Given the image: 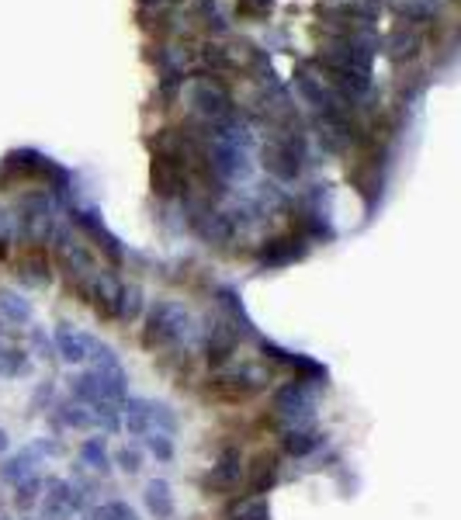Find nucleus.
<instances>
[{
  "label": "nucleus",
  "mask_w": 461,
  "mask_h": 520,
  "mask_svg": "<svg viewBox=\"0 0 461 520\" xmlns=\"http://www.w3.org/2000/svg\"><path fill=\"white\" fill-rule=\"evenodd\" d=\"M188 337H194V319L191 312L173 302V298H160L156 306L142 312V347L150 354H171L188 344Z\"/></svg>",
  "instance_id": "obj_1"
},
{
  "label": "nucleus",
  "mask_w": 461,
  "mask_h": 520,
  "mask_svg": "<svg viewBox=\"0 0 461 520\" xmlns=\"http://www.w3.org/2000/svg\"><path fill=\"white\" fill-rule=\"evenodd\" d=\"M267 381H271V375L257 364H223L208 375L205 396L225 402V406H243V402L260 396L267 389Z\"/></svg>",
  "instance_id": "obj_2"
},
{
  "label": "nucleus",
  "mask_w": 461,
  "mask_h": 520,
  "mask_svg": "<svg viewBox=\"0 0 461 520\" xmlns=\"http://www.w3.org/2000/svg\"><path fill=\"white\" fill-rule=\"evenodd\" d=\"M330 381L312 379H288L274 389L271 413L281 420V427L291 423H316V410H320V396L326 392Z\"/></svg>",
  "instance_id": "obj_3"
},
{
  "label": "nucleus",
  "mask_w": 461,
  "mask_h": 520,
  "mask_svg": "<svg viewBox=\"0 0 461 520\" xmlns=\"http://www.w3.org/2000/svg\"><path fill=\"white\" fill-rule=\"evenodd\" d=\"M42 517L46 520H73L84 517L90 510V496L80 493L69 479H59V475H46L42 479Z\"/></svg>",
  "instance_id": "obj_4"
},
{
  "label": "nucleus",
  "mask_w": 461,
  "mask_h": 520,
  "mask_svg": "<svg viewBox=\"0 0 461 520\" xmlns=\"http://www.w3.org/2000/svg\"><path fill=\"white\" fill-rule=\"evenodd\" d=\"M87 371H94V379L101 385L104 399H111V402H125V399H129V371L121 368L119 354H115L108 344H101V340L90 344Z\"/></svg>",
  "instance_id": "obj_5"
},
{
  "label": "nucleus",
  "mask_w": 461,
  "mask_h": 520,
  "mask_svg": "<svg viewBox=\"0 0 461 520\" xmlns=\"http://www.w3.org/2000/svg\"><path fill=\"white\" fill-rule=\"evenodd\" d=\"M260 347V358L271 364V368H281V371H291V379H312V381H330V371H326L323 361H316L312 354H302V350H291V347H281L260 337L257 340Z\"/></svg>",
  "instance_id": "obj_6"
},
{
  "label": "nucleus",
  "mask_w": 461,
  "mask_h": 520,
  "mask_svg": "<svg viewBox=\"0 0 461 520\" xmlns=\"http://www.w3.org/2000/svg\"><path fill=\"white\" fill-rule=\"evenodd\" d=\"M243 451L239 444H225L219 454H215V465L208 468L202 475V493L208 496H233L243 483Z\"/></svg>",
  "instance_id": "obj_7"
},
{
  "label": "nucleus",
  "mask_w": 461,
  "mask_h": 520,
  "mask_svg": "<svg viewBox=\"0 0 461 520\" xmlns=\"http://www.w3.org/2000/svg\"><path fill=\"white\" fill-rule=\"evenodd\" d=\"M56 264H59V271L69 277V285L77 288L84 277H90L98 271V264H94V254L87 250V243L80 236H73L67 229H59L56 233Z\"/></svg>",
  "instance_id": "obj_8"
},
{
  "label": "nucleus",
  "mask_w": 461,
  "mask_h": 520,
  "mask_svg": "<svg viewBox=\"0 0 461 520\" xmlns=\"http://www.w3.org/2000/svg\"><path fill=\"white\" fill-rule=\"evenodd\" d=\"M281 465L285 454L274 448L254 451L250 462H243V483H246V496H267L274 485L281 483Z\"/></svg>",
  "instance_id": "obj_9"
},
{
  "label": "nucleus",
  "mask_w": 461,
  "mask_h": 520,
  "mask_svg": "<svg viewBox=\"0 0 461 520\" xmlns=\"http://www.w3.org/2000/svg\"><path fill=\"white\" fill-rule=\"evenodd\" d=\"M239 344H243V337L225 323L223 316H215V319H208L205 333H202V358L215 371V368H223L236 358Z\"/></svg>",
  "instance_id": "obj_10"
},
{
  "label": "nucleus",
  "mask_w": 461,
  "mask_h": 520,
  "mask_svg": "<svg viewBox=\"0 0 461 520\" xmlns=\"http://www.w3.org/2000/svg\"><path fill=\"white\" fill-rule=\"evenodd\" d=\"M15 277L28 288H46L52 281V257L46 250V243H17L15 254Z\"/></svg>",
  "instance_id": "obj_11"
},
{
  "label": "nucleus",
  "mask_w": 461,
  "mask_h": 520,
  "mask_svg": "<svg viewBox=\"0 0 461 520\" xmlns=\"http://www.w3.org/2000/svg\"><path fill=\"white\" fill-rule=\"evenodd\" d=\"M119 277L111 275V271H94L90 277H84L73 292L80 295V302H87L90 309L98 312L101 319H111V312H115V298H119Z\"/></svg>",
  "instance_id": "obj_12"
},
{
  "label": "nucleus",
  "mask_w": 461,
  "mask_h": 520,
  "mask_svg": "<svg viewBox=\"0 0 461 520\" xmlns=\"http://www.w3.org/2000/svg\"><path fill=\"white\" fill-rule=\"evenodd\" d=\"M326 437L330 433L320 431L316 423H291L278 431V444H281V454L288 458H312L316 451L326 448Z\"/></svg>",
  "instance_id": "obj_13"
},
{
  "label": "nucleus",
  "mask_w": 461,
  "mask_h": 520,
  "mask_svg": "<svg viewBox=\"0 0 461 520\" xmlns=\"http://www.w3.org/2000/svg\"><path fill=\"white\" fill-rule=\"evenodd\" d=\"M212 298H215V306H219V316L236 329L243 340H260V333H257L254 319H250V312H246V306H243V298H239L236 288L219 285V288L212 292Z\"/></svg>",
  "instance_id": "obj_14"
},
{
  "label": "nucleus",
  "mask_w": 461,
  "mask_h": 520,
  "mask_svg": "<svg viewBox=\"0 0 461 520\" xmlns=\"http://www.w3.org/2000/svg\"><path fill=\"white\" fill-rule=\"evenodd\" d=\"M90 344L94 337L84 333V329L69 327V323H59L56 333H52V347H56V361L63 364H87V354H90Z\"/></svg>",
  "instance_id": "obj_15"
},
{
  "label": "nucleus",
  "mask_w": 461,
  "mask_h": 520,
  "mask_svg": "<svg viewBox=\"0 0 461 520\" xmlns=\"http://www.w3.org/2000/svg\"><path fill=\"white\" fill-rule=\"evenodd\" d=\"M309 254V243L291 229V233H281V236H274V240L264 243V250H260V264L264 267H288L295 260H302Z\"/></svg>",
  "instance_id": "obj_16"
},
{
  "label": "nucleus",
  "mask_w": 461,
  "mask_h": 520,
  "mask_svg": "<svg viewBox=\"0 0 461 520\" xmlns=\"http://www.w3.org/2000/svg\"><path fill=\"white\" fill-rule=\"evenodd\" d=\"M49 427L56 433H69V431H90V410L80 406L77 399H56L49 410Z\"/></svg>",
  "instance_id": "obj_17"
},
{
  "label": "nucleus",
  "mask_w": 461,
  "mask_h": 520,
  "mask_svg": "<svg viewBox=\"0 0 461 520\" xmlns=\"http://www.w3.org/2000/svg\"><path fill=\"white\" fill-rule=\"evenodd\" d=\"M42 465V458L35 454L32 444H25V448H17L15 454L7 451L4 458H0V483L4 485H17L21 479H28L35 475V468Z\"/></svg>",
  "instance_id": "obj_18"
},
{
  "label": "nucleus",
  "mask_w": 461,
  "mask_h": 520,
  "mask_svg": "<svg viewBox=\"0 0 461 520\" xmlns=\"http://www.w3.org/2000/svg\"><path fill=\"white\" fill-rule=\"evenodd\" d=\"M142 506L153 520H173L177 503H173V489L167 479H150L142 485Z\"/></svg>",
  "instance_id": "obj_19"
},
{
  "label": "nucleus",
  "mask_w": 461,
  "mask_h": 520,
  "mask_svg": "<svg viewBox=\"0 0 461 520\" xmlns=\"http://www.w3.org/2000/svg\"><path fill=\"white\" fill-rule=\"evenodd\" d=\"M73 223L84 229L87 236L94 240V246H98V250H101V254H104L108 260H111V264H121V257H125V254H121L119 240H115V236H111V233L104 229L98 215H90V212H73Z\"/></svg>",
  "instance_id": "obj_20"
},
{
  "label": "nucleus",
  "mask_w": 461,
  "mask_h": 520,
  "mask_svg": "<svg viewBox=\"0 0 461 520\" xmlns=\"http://www.w3.org/2000/svg\"><path fill=\"white\" fill-rule=\"evenodd\" d=\"M0 323L11 329V327H28L35 323V306L32 298L25 295L11 292V288H0Z\"/></svg>",
  "instance_id": "obj_21"
},
{
  "label": "nucleus",
  "mask_w": 461,
  "mask_h": 520,
  "mask_svg": "<svg viewBox=\"0 0 461 520\" xmlns=\"http://www.w3.org/2000/svg\"><path fill=\"white\" fill-rule=\"evenodd\" d=\"M119 416H121V431L129 437H142L150 431V399L142 396H129L125 402H119Z\"/></svg>",
  "instance_id": "obj_22"
},
{
  "label": "nucleus",
  "mask_w": 461,
  "mask_h": 520,
  "mask_svg": "<svg viewBox=\"0 0 461 520\" xmlns=\"http://www.w3.org/2000/svg\"><path fill=\"white\" fill-rule=\"evenodd\" d=\"M67 396L69 399H77L80 406H98V402H104V392H101V385H98V379H94V371H69L67 375ZM111 402V399H108Z\"/></svg>",
  "instance_id": "obj_23"
},
{
  "label": "nucleus",
  "mask_w": 461,
  "mask_h": 520,
  "mask_svg": "<svg viewBox=\"0 0 461 520\" xmlns=\"http://www.w3.org/2000/svg\"><path fill=\"white\" fill-rule=\"evenodd\" d=\"M80 465L90 468L94 475H111V448H108V437L104 433H94V437H84L80 444Z\"/></svg>",
  "instance_id": "obj_24"
},
{
  "label": "nucleus",
  "mask_w": 461,
  "mask_h": 520,
  "mask_svg": "<svg viewBox=\"0 0 461 520\" xmlns=\"http://www.w3.org/2000/svg\"><path fill=\"white\" fill-rule=\"evenodd\" d=\"M35 358L21 344H0V379H28Z\"/></svg>",
  "instance_id": "obj_25"
},
{
  "label": "nucleus",
  "mask_w": 461,
  "mask_h": 520,
  "mask_svg": "<svg viewBox=\"0 0 461 520\" xmlns=\"http://www.w3.org/2000/svg\"><path fill=\"white\" fill-rule=\"evenodd\" d=\"M142 312H146V295H142V288H139V285H121L111 319H119V323L129 327V323H139V319H142Z\"/></svg>",
  "instance_id": "obj_26"
},
{
  "label": "nucleus",
  "mask_w": 461,
  "mask_h": 520,
  "mask_svg": "<svg viewBox=\"0 0 461 520\" xmlns=\"http://www.w3.org/2000/svg\"><path fill=\"white\" fill-rule=\"evenodd\" d=\"M11 489H15V496H11V506H15L17 514H32L35 506H38V500H42V475L35 472V475L21 479V483L11 485Z\"/></svg>",
  "instance_id": "obj_27"
},
{
  "label": "nucleus",
  "mask_w": 461,
  "mask_h": 520,
  "mask_svg": "<svg viewBox=\"0 0 461 520\" xmlns=\"http://www.w3.org/2000/svg\"><path fill=\"white\" fill-rule=\"evenodd\" d=\"M142 465H146V451H142L139 441H125L121 448L111 451V468H119L125 475H139Z\"/></svg>",
  "instance_id": "obj_28"
},
{
  "label": "nucleus",
  "mask_w": 461,
  "mask_h": 520,
  "mask_svg": "<svg viewBox=\"0 0 461 520\" xmlns=\"http://www.w3.org/2000/svg\"><path fill=\"white\" fill-rule=\"evenodd\" d=\"M87 520H142L139 510L125 500H108V503H90V510L84 514Z\"/></svg>",
  "instance_id": "obj_29"
},
{
  "label": "nucleus",
  "mask_w": 461,
  "mask_h": 520,
  "mask_svg": "<svg viewBox=\"0 0 461 520\" xmlns=\"http://www.w3.org/2000/svg\"><path fill=\"white\" fill-rule=\"evenodd\" d=\"M139 444H142V451H146L150 458H156V465H171L173 454H177L173 437H167V433H160V431H146Z\"/></svg>",
  "instance_id": "obj_30"
},
{
  "label": "nucleus",
  "mask_w": 461,
  "mask_h": 520,
  "mask_svg": "<svg viewBox=\"0 0 461 520\" xmlns=\"http://www.w3.org/2000/svg\"><path fill=\"white\" fill-rule=\"evenodd\" d=\"M56 399H59V381H56V379L35 381L32 396H28V413H32V416L49 413L52 402H56Z\"/></svg>",
  "instance_id": "obj_31"
},
{
  "label": "nucleus",
  "mask_w": 461,
  "mask_h": 520,
  "mask_svg": "<svg viewBox=\"0 0 461 520\" xmlns=\"http://www.w3.org/2000/svg\"><path fill=\"white\" fill-rule=\"evenodd\" d=\"M229 517L233 520H271V503L267 496H243L229 506Z\"/></svg>",
  "instance_id": "obj_32"
},
{
  "label": "nucleus",
  "mask_w": 461,
  "mask_h": 520,
  "mask_svg": "<svg viewBox=\"0 0 461 520\" xmlns=\"http://www.w3.org/2000/svg\"><path fill=\"white\" fill-rule=\"evenodd\" d=\"M90 423L98 427V433L104 437H111V433L121 431V416H119V402H98V406H90Z\"/></svg>",
  "instance_id": "obj_33"
},
{
  "label": "nucleus",
  "mask_w": 461,
  "mask_h": 520,
  "mask_svg": "<svg viewBox=\"0 0 461 520\" xmlns=\"http://www.w3.org/2000/svg\"><path fill=\"white\" fill-rule=\"evenodd\" d=\"M150 431H160L173 437V433L181 431V423H177V413H173L167 402H150Z\"/></svg>",
  "instance_id": "obj_34"
},
{
  "label": "nucleus",
  "mask_w": 461,
  "mask_h": 520,
  "mask_svg": "<svg viewBox=\"0 0 461 520\" xmlns=\"http://www.w3.org/2000/svg\"><path fill=\"white\" fill-rule=\"evenodd\" d=\"M28 340H32V358H42V361H56V347H52V333H46L42 323H28Z\"/></svg>",
  "instance_id": "obj_35"
},
{
  "label": "nucleus",
  "mask_w": 461,
  "mask_h": 520,
  "mask_svg": "<svg viewBox=\"0 0 461 520\" xmlns=\"http://www.w3.org/2000/svg\"><path fill=\"white\" fill-rule=\"evenodd\" d=\"M32 448H35L38 458H63V454H67V444H63L59 437H46V433H42V437H35Z\"/></svg>",
  "instance_id": "obj_36"
},
{
  "label": "nucleus",
  "mask_w": 461,
  "mask_h": 520,
  "mask_svg": "<svg viewBox=\"0 0 461 520\" xmlns=\"http://www.w3.org/2000/svg\"><path fill=\"white\" fill-rule=\"evenodd\" d=\"M7 451H11V433H7V431H4V427H0V458H4Z\"/></svg>",
  "instance_id": "obj_37"
},
{
  "label": "nucleus",
  "mask_w": 461,
  "mask_h": 520,
  "mask_svg": "<svg viewBox=\"0 0 461 520\" xmlns=\"http://www.w3.org/2000/svg\"><path fill=\"white\" fill-rule=\"evenodd\" d=\"M7 333H11V329L4 327V323H0V344H7Z\"/></svg>",
  "instance_id": "obj_38"
},
{
  "label": "nucleus",
  "mask_w": 461,
  "mask_h": 520,
  "mask_svg": "<svg viewBox=\"0 0 461 520\" xmlns=\"http://www.w3.org/2000/svg\"><path fill=\"white\" fill-rule=\"evenodd\" d=\"M21 520H46L42 514H21Z\"/></svg>",
  "instance_id": "obj_39"
},
{
  "label": "nucleus",
  "mask_w": 461,
  "mask_h": 520,
  "mask_svg": "<svg viewBox=\"0 0 461 520\" xmlns=\"http://www.w3.org/2000/svg\"><path fill=\"white\" fill-rule=\"evenodd\" d=\"M0 520H11V517H7V514H0Z\"/></svg>",
  "instance_id": "obj_40"
}]
</instances>
